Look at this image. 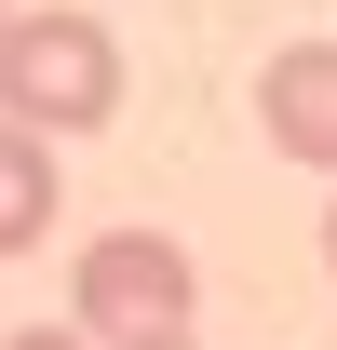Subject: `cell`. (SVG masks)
Instances as JSON below:
<instances>
[{"label":"cell","instance_id":"6da1fadb","mask_svg":"<svg viewBox=\"0 0 337 350\" xmlns=\"http://www.w3.org/2000/svg\"><path fill=\"white\" fill-rule=\"evenodd\" d=\"M122 108V41H108V14L82 0H41V14H0V122L27 135H95Z\"/></svg>","mask_w":337,"mask_h":350},{"label":"cell","instance_id":"7a4b0ae2","mask_svg":"<svg viewBox=\"0 0 337 350\" xmlns=\"http://www.w3.org/2000/svg\"><path fill=\"white\" fill-rule=\"evenodd\" d=\"M189 297H203V269L175 229H95L82 256H68V323L82 337H189Z\"/></svg>","mask_w":337,"mask_h":350},{"label":"cell","instance_id":"3957f363","mask_svg":"<svg viewBox=\"0 0 337 350\" xmlns=\"http://www.w3.org/2000/svg\"><path fill=\"white\" fill-rule=\"evenodd\" d=\"M256 135H270L284 162L337 175V41H284L256 68Z\"/></svg>","mask_w":337,"mask_h":350},{"label":"cell","instance_id":"277c9868","mask_svg":"<svg viewBox=\"0 0 337 350\" xmlns=\"http://www.w3.org/2000/svg\"><path fill=\"white\" fill-rule=\"evenodd\" d=\"M54 229V135H27V122H0V269L27 256Z\"/></svg>","mask_w":337,"mask_h":350},{"label":"cell","instance_id":"5b68a950","mask_svg":"<svg viewBox=\"0 0 337 350\" xmlns=\"http://www.w3.org/2000/svg\"><path fill=\"white\" fill-rule=\"evenodd\" d=\"M0 350H108V337H82V323H27V337H0Z\"/></svg>","mask_w":337,"mask_h":350},{"label":"cell","instance_id":"8992f818","mask_svg":"<svg viewBox=\"0 0 337 350\" xmlns=\"http://www.w3.org/2000/svg\"><path fill=\"white\" fill-rule=\"evenodd\" d=\"M122 350H203V337H122Z\"/></svg>","mask_w":337,"mask_h":350},{"label":"cell","instance_id":"52a82bcc","mask_svg":"<svg viewBox=\"0 0 337 350\" xmlns=\"http://www.w3.org/2000/svg\"><path fill=\"white\" fill-rule=\"evenodd\" d=\"M324 269H337V202H324Z\"/></svg>","mask_w":337,"mask_h":350},{"label":"cell","instance_id":"ba28073f","mask_svg":"<svg viewBox=\"0 0 337 350\" xmlns=\"http://www.w3.org/2000/svg\"><path fill=\"white\" fill-rule=\"evenodd\" d=\"M0 14H14V0H0Z\"/></svg>","mask_w":337,"mask_h":350}]
</instances>
